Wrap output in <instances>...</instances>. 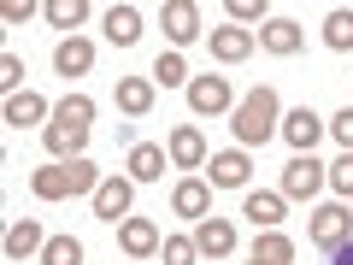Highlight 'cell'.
I'll return each mask as SVG.
<instances>
[{
  "instance_id": "cell-28",
  "label": "cell",
  "mask_w": 353,
  "mask_h": 265,
  "mask_svg": "<svg viewBox=\"0 0 353 265\" xmlns=\"http://www.w3.org/2000/svg\"><path fill=\"white\" fill-rule=\"evenodd\" d=\"M153 83H165V88H176V83H194L189 77V65H183V53H159V59H153Z\"/></svg>"
},
{
  "instance_id": "cell-21",
  "label": "cell",
  "mask_w": 353,
  "mask_h": 265,
  "mask_svg": "<svg viewBox=\"0 0 353 265\" xmlns=\"http://www.w3.org/2000/svg\"><path fill=\"white\" fill-rule=\"evenodd\" d=\"M106 41H112V48H136L141 41V12L136 6H112V12H106Z\"/></svg>"
},
{
  "instance_id": "cell-4",
  "label": "cell",
  "mask_w": 353,
  "mask_h": 265,
  "mask_svg": "<svg viewBox=\"0 0 353 265\" xmlns=\"http://www.w3.org/2000/svg\"><path fill=\"white\" fill-rule=\"evenodd\" d=\"M347 242H353V218H347V206H318V213H312V248L336 253V248H347Z\"/></svg>"
},
{
  "instance_id": "cell-26",
  "label": "cell",
  "mask_w": 353,
  "mask_h": 265,
  "mask_svg": "<svg viewBox=\"0 0 353 265\" xmlns=\"http://www.w3.org/2000/svg\"><path fill=\"white\" fill-rule=\"evenodd\" d=\"M41 265H83V242H77V236H48Z\"/></svg>"
},
{
  "instance_id": "cell-8",
  "label": "cell",
  "mask_w": 353,
  "mask_h": 265,
  "mask_svg": "<svg viewBox=\"0 0 353 265\" xmlns=\"http://www.w3.org/2000/svg\"><path fill=\"white\" fill-rule=\"evenodd\" d=\"M189 106H194L201 118H212V112H230L236 95H230L224 77H194V83H189Z\"/></svg>"
},
{
  "instance_id": "cell-32",
  "label": "cell",
  "mask_w": 353,
  "mask_h": 265,
  "mask_svg": "<svg viewBox=\"0 0 353 265\" xmlns=\"http://www.w3.org/2000/svg\"><path fill=\"white\" fill-rule=\"evenodd\" d=\"M330 183H336V195H347V201H353V153H341V159L330 165Z\"/></svg>"
},
{
  "instance_id": "cell-25",
  "label": "cell",
  "mask_w": 353,
  "mask_h": 265,
  "mask_svg": "<svg viewBox=\"0 0 353 265\" xmlns=\"http://www.w3.org/2000/svg\"><path fill=\"white\" fill-rule=\"evenodd\" d=\"M324 41L336 53H353V12H347V6H336V12L324 18Z\"/></svg>"
},
{
  "instance_id": "cell-11",
  "label": "cell",
  "mask_w": 353,
  "mask_h": 265,
  "mask_svg": "<svg viewBox=\"0 0 353 265\" xmlns=\"http://www.w3.org/2000/svg\"><path fill=\"white\" fill-rule=\"evenodd\" d=\"M118 242H124V253L130 259H148V253H159V224H153V218H124V224H118Z\"/></svg>"
},
{
  "instance_id": "cell-6",
  "label": "cell",
  "mask_w": 353,
  "mask_h": 265,
  "mask_svg": "<svg viewBox=\"0 0 353 265\" xmlns=\"http://www.w3.org/2000/svg\"><path fill=\"white\" fill-rule=\"evenodd\" d=\"M165 153H171L176 171H201V165H206V136H201L194 124H176L171 141H165Z\"/></svg>"
},
{
  "instance_id": "cell-10",
  "label": "cell",
  "mask_w": 353,
  "mask_h": 265,
  "mask_svg": "<svg viewBox=\"0 0 353 265\" xmlns=\"http://www.w3.org/2000/svg\"><path fill=\"white\" fill-rule=\"evenodd\" d=\"M324 136V118L312 112V106H294L289 118H283V141H289L294 153H312V141Z\"/></svg>"
},
{
  "instance_id": "cell-29",
  "label": "cell",
  "mask_w": 353,
  "mask_h": 265,
  "mask_svg": "<svg viewBox=\"0 0 353 265\" xmlns=\"http://www.w3.org/2000/svg\"><path fill=\"white\" fill-rule=\"evenodd\" d=\"M53 118H65V124H88V118H94V101H88V95H65V101L53 106Z\"/></svg>"
},
{
  "instance_id": "cell-13",
  "label": "cell",
  "mask_w": 353,
  "mask_h": 265,
  "mask_svg": "<svg viewBox=\"0 0 353 265\" xmlns=\"http://www.w3.org/2000/svg\"><path fill=\"white\" fill-rule=\"evenodd\" d=\"M194 248H201L206 259H224V253L236 248V224H230V218H201V224H194Z\"/></svg>"
},
{
  "instance_id": "cell-31",
  "label": "cell",
  "mask_w": 353,
  "mask_h": 265,
  "mask_svg": "<svg viewBox=\"0 0 353 265\" xmlns=\"http://www.w3.org/2000/svg\"><path fill=\"white\" fill-rule=\"evenodd\" d=\"M18 83H24V59H18V53H0V88L18 95Z\"/></svg>"
},
{
  "instance_id": "cell-16",
  "label": "cell",
  "mask_w": 353,
  "mask_h": 265,
  "mask_svg": "<svg viewBox=\"0 0 353 265\" xmlns=\"http://www.w3.org/2000/svg\"><path fill=\"white\" fill-rule=\"evenodd\" d=\"M153 77H118V112H130V118H148L153 112Z\"/></svg>"
},
{
  "instance_id": "cell-2",
  "label": "cell",
  "mask_w": 353,
  "mask_h": 265,
  "mask_svg": "<svg viewBox=\"0 0 353 265\" xmlns=\"http://www.w3.org/2000/svg\"><path fill=\"white\" fill-rule=\"evenodd\" d=\"M106 177L94 171L88 159H59V165H41V171H30V195L36 201H65V195H94Z\"/></svg>"
},
{
  "instance_id": "cell-35",
  "label": "cell",
  "mask_w": 353,
  "mask_h": 265,
  "mask_svg": "<svg viewBox=\"0 0 353 265\" xmlns=\"http://www.w3.org/2000/svg\"><path fill=\"white\" fill-rule=\"evenodd\" d=\"M30 12H36L30 0H12V6H6V24H30Z\"/></svg>"
},
{
  "instance_id": "cell-34",
  "label": "cell",
  "mask_w": 353,
  "mask_h": 265,
  "mask_svg": "<svg viewBox=\"0 0 353 265\" xmlns=\"http://www.w3.org/2000/svg\"><path fill=\"white\" fill-rule=\"evenodd\" d=\"M330 130H336V141H341V148L353 153V106H341V112L330 118Z\"/></svg>"
},
{
  "instance_id": "cell-24",
  "label": "cell",
  "mask_w": 353,
  "mask_h": 265,
  "mask_svg": "<svg viewBox=\"0 0 353 265\" xmlns=\"http://www.w3.org/2000/svg\"><path fill=\"white\" fill-rule=\"evenodd\" d=\"M294 259V242L283 236V230H259V242H253V265H289Z\"/></svg>"
},
{
  "instance_id": "cell-27",
  "label": "cell",
  "mask_w": 353,
  "mask_h": 265,
  "mask_svg": "<svg viewBox=\"0 0 353 265\" xmlns=\"http://www.w3.org/2000/svg\"><path fill=\"white\" fill-rule=\"evenodd\" d=\"M41 12H48V24H53V30H77V24L88 18V6H83V0H48Z\"/></svg>"
},
{
  "instance_id": "cell-15",
  "label": "cell",
  "mask_w": 353,
  "mask_h": 265,
  "mask_svg": "<svg viewBox=\"0 0 353 265\" xmlns=\"http://www.w3.org/2000/svg\"><path fill=\"white\" fill-rule=\"evenodd\" d=\"M259 48H265V53H277V59L301 53V24H294V18H265V30H259Z\"/></svg>"
},
{
  "instance_id": "cell-5",
  "label": "cell",
  "mask_w": 353,
  "mask_h": 265,
  "mask_svg": "<svg viewBox=\"0 0 353 265\" xmlns=\"http://www.w3.org/2000/svg\"><path fill=\"white\" fill-rule=\"evenodd\" d=\"M130 201H136V183H130V177H106L101 189H94V218H101V224H124Z\"/></svg>"
},
{
  "instance_id": "cell-14",
  "label": "cell",
  "mask_w": 353,
  "mask_h": 265,
  "mask_svg": "<svg viewBox=\"0 0 353 265\" xmlns=\"http://www.w3.org/2000/svg\"><path fill=\"white\" fill-rule=\"evenodd\" d=\"M248 171H253L248 148H224V153H212V189H241V183H248Z\"/></svg>"
},
{
  "instance_id": "cell-20",
  "label": "cell",
  "mask_w": 353,
  "mask_h": 265,
  "mask_svg": "<svg viewBox=\"0 0 353 265\" xmlns=\"http://www.w3.org/2000/svg\"><path fill=\"white\" fill-rule=\"evenodd\" d=\"M41 248H48V236H41L36 218H18V224L6 230V259H30V253H41Z\"/></svg>"
},
{
  "instance_id": "cell-9",
  "label": "cell",
  "mask_w": 353,
  "mask_h": 265,
  "mask_svg": "<svg viewBox=\"0 0 353 265\" xmlns=\"http://www.w3.org/2000/svg\"><path fill=\"white\" fill-rule=\"evenodd\" d=\"M159 18H165V36H171L176 48H189L194 36H206V30H201V6H189V0H165Z\"/></svg>"
},
{
  "instance_id": "cell-19",
  "label": "cell",
  "mask_w": 353,
  "mask_h": 265,
  "mask_svg": "<svg viewBox=\"0 0 353 265\" xmlns=\"http://www.w3.org/2000/svg\"><path fill=\"white\" fill-rule=\"evenodd\" d=\"M206 41H212V53H218V59H224V65H236V59H248V53H253V36H248V30H241V24L206 30Z\"/></svg>"
},
{
  "instance_id": "cell-7",
  "label": "cell",
  "mask_w": 353,
  "mask_h": 265,
  "mask_svg": "<svg viewBox=\"0 0 353 265\" xmlns=\"http://www.w3.org/2000/svg\"><path fill=\"white\" fill-rule=\"evenodd\" d=\"M171 213H176V218H194V224L212 218V189H206L201 177H183V183L171 189Z\"/></svg>"
},
{
  "instance_id": "cell-22",
  "label": "cell",
  "mask_w": 353,
  "mask_h": 265,
  "mask_svg": "<svg viewBox=\"0 0 353 265\" xmlns=\"http://www.w3.org/2000/svg\"><path fill=\"white\" fill-rule=\"evenodd\" d=\"M159 177H165V148L136 141V148H130V183H159Z\"/></svg>"
},
{
  "instance_id": "cell-12",
  "label": "cell",
  "mask_w": 353,
  "mask_h": 265,
  "mask_svg": "<svg viewBox=\"0 0 353 265\" xmlns=\"http://www.w3.org/2000/svg\"><path fill=\"white\" fill-rule=\"evenodd\" d=\"M41 141H48V153H53V159H83L88 124H65V118H53V124L41 130Z\"/></svg>"
},
{
  "instance_id": "cell-1",
  "label": "cell",
  "mask_w": 353,
  "mask_h": 265,
  "mask_svg": "<svg viewBox=\"0 0 353 265\" xmlns=\"http://www.w3.org/2000/svg\"><path fill=\"white\" fill-rule=\"evenodd\" d=\"M230 130H236L241 148H265V141L283 130V101H277V88H253L248 101H236V118H230Z\"/></svg>"
},
{
  "instance_id": "cell-18",
  "label": "cell",
  "mask_w": 353,
  "mask_h": 265,
  "mask_svg": "<svg viewBox=\"0 0 353 265\" xmlns=\"http://www.w3.org/2000/svg\"><path fill=\"white\" fill-rule=\"evenodd\" d=\"M53 65H59V77H83L88 65H94V41H83V36H65L59 48H53Z\"/></svg>"
},
{
  "instance_id": "cell-17",
  "label": "cell",
  "mask_w": 353,
  "mask_h": 265,
  "mask_svg": "<svg viewBox=\"0 0 353 265\" xmlns=\"http://www.w3.org/2000/svg\"><path fill=\"white\" fill-rule=\"evenodd\" d=\"M283 206H289L283 195H271V189H253L248 201H241V218H253L259 230H277V224H283Z\"/></svg>"
},
{
  "instance_id": "cell-23",
  "label": "cell",
  "mask_w": 353,
  "mask_h": 265,
  "mask_svg": "<svg viewBox=\"0 0 353 265\" xmlns=\"http://www.w3.org/2000/svg\"><path fill=\"white\" fill-rule=\"evenodd\" d=\"M41 118H48V101H41V95H6V124L12 130H24V124H41Z\"/></svg>"
},
{
  "instance_id": "cell-3",
  "label": "cell",
  "mask_w": 353,
  "mask_h": 265,
  "mask_svg": "<svg viewBox=\"0 0 353 265\" xmlns=\"http://www.w3.org/2000/svg\"><path fill=\"white\" fill-rule=\"evenodd\" d=\"M324 177H330V165H318L312 153H294L289 165H283V201H312L318 189H324Z\"/></svg>"
},
{
  "instance_id": "cell-30",
  "label": "cell",
  "mask_w": 353,
  "mask_h": 265,
  "mask_svg": "<svg viewBox=\"0 0 353 265\" xmlns=\"http://www.w3.org/2000/svg\"><path fill=\"white\" fill-rule=\"evenodd\" d=\"M159 248H165V265H194V259H201V248H194V236H165Z\"/></svg>"
},
{
  "instance_id": "cell-37",
  "label": "cell",
  "mask_w": 353,
  "mask_h": 265,
  "mask_svg": "<svg viewBox=\"0 0 353 265\" xmlns=\"http://www.w3.org/2000/svg\"><path fill=\"white\" fill-rule=\"evenodd\" d=\"M248 265H253V259H248Z\"/></svg>"
},
{
  "instance_id": "cell-33",
  "label": "cell",
  "mask_w": 353,
  "mask_h": 265,
  "mask_svg": "<svg viewBox=\"0 0 353 265\" xmlns=\"http://www.w3.org/2000/svg\"><path fill=\"white\" fill-rule=\"evenodd\" d=\"M230 18L236 24H265V0H230Z\"/></svg>"
},
{
  "instance_id": "cell-36",
  "label": "cell",
  "mask_w": 353,
  "mask_h": 265,
  "mask_svg": "<svg viewBox=\"0 0 353 265\" xmlns=\"http://www.w3.org/2000/svg\"><path fill=\"white\" fill-rule=\"evenodd\" d=\"M330 265H353V242H347V248H336V253H330Z\"/></svg>"
}]
</instances>
